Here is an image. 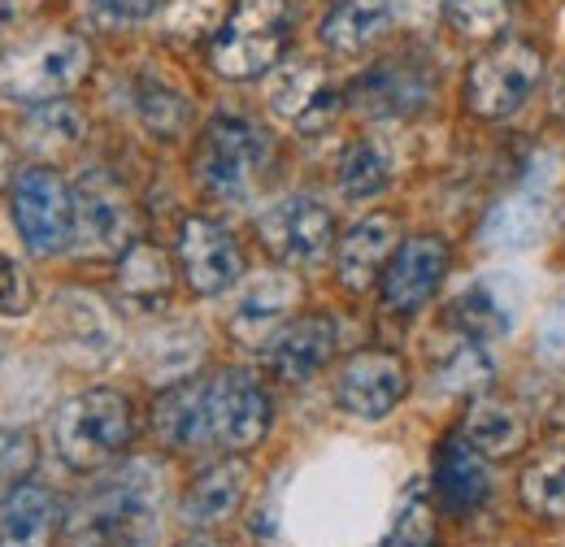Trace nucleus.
Instances as JSON below:
<instances>
[{
  "label": "nucleus",
  "mask_w": 565,
  "mask_h": 547,
  "mask_svg": "<svg viewBox=\"0 0 565 547\" xmlns=\"http://www.w3.org/2000/svg\"><path fill=\"white\" fill-rule=\"evenodd\" d=\"M118 291H122L127 304H136L143 313L166 304V296H170V261H166V253L152 248V244H136L118 266Z\"/></svg>",
  "instance_id": "bb28decb"
},
{
  "label": "nucleus",
  "mask_w": 565,
  "mask_h": 547,
  "mask_svg": "<svg viewBox=\"0 0 565 547\" xmlns=\"http://www.w3.org/2000/svg\"><path fill=\"white\" fill-rule=\"evenodd\" d=\"M205 396V421H210V443L226 452H248L266 439L270 430V396L266 387L244 374V369H217L213 378H201Z\"/></svg>",
  "instance_id": "6e6552de"
},
{
  "label": "nucleus",
  "mask_w": 565,
  "mask_h": 547,
  "mask_svg": "<svg viewBox=\"0 0 565 547\" xmlns=\"http://www.w3.org/2000/svg\"><path fill=\"white\" fill-rule=\"evenodd\" d=\"M349 105L365 118H379V122L414 118L430 105V74L405 57L379 62L349 87Z\"/></svg>",
  "instance_id": "f8f14e48"
},
{
  "label": "nucleus",
  "mask_w": 565,
  "mask_h": 547,
  "mask_svg": "<svg viewBox=\"0 0 565 547\" xmlns=\"http://www.w3.org/2000/svg\"><path fill=\"white\" fill-rule=\"evenodd\" d=\"M257 235L279 266L305 270V266L327 261L335 244V222L313 196H282L257 217Z\"/></svg>",
  "instance_id": "9d476101"
},
{
  "label": "nucleus",
  "mask_w": 565,
  "mask_h": 547,
  "mask_svg": "<svg viewBox=\"0 0 565 547\" xmlns=\"http://www.w3.org/2000/svg\"><path fill=\"white\" fill-rule=\"evenodd\" d=\"M540 356L553 365H565V296L548 309V318L540 326Z\"/></svg>",
  "instance_id": "a19ab883"
},
{
  "label": "nucleus",
  "mask_w": 565,
  "mask_h": 547,
  "mask_svg": "<svg viewBox=\"0 0 565 547\" xmlns=\"http://www.w3.org/2000/svg\"><path fill=\"white\" fill-rule=\"evenodd\" d=\"M540 83H544V49L522 35H509L470 62L466 105L479 118H509L535 96Z\"/></svg>",
  "instance_id": "39448f33"
},
{
  "label": "nucleus",
  "mask_w": 565,
  "mask_h": 547,
  "mask_svg": "<svg viewBox=\"0 0 565 547\" xmlns=\"http://www.w3.org/2000/svg\"><path fill=\"white\" fill-rule=\"evenodd\" d=\"M522 504L535 517H544V522H565V448L526 465V474H522Z\"/></svg>",
  "instance_id": "2f4dec72"
},
{
  "label": "nucleus",
  "mask_w": 565,
  "mask_h": 547,
  "mask_svg": "<svg viewBox=\"0 0 565 547\" xmlns=\"http://www.w3.org/2000/svg\"><path fill=\"white\" fill-rule=\"evenodd\" d=\"M396 235H401V226H396L392 213H370V217H361L353 230L340 239V248H335L340 282H344L349 291L374 287V282L383 278V270L392 266V257H396Z\"/></svg>",
  "instance_id": "f3484780"
},
{
  "label": "nucleus",
  "mask_w": 565,
  "mask_h": 547,
  "mask_svg": "<svg viewBox=\"0 0 565 547\" xmlns=\"http://www.w3.org/2000/svg\"><path fill=\"white\" fill-rule=\"evenodd\" d=\"M57 535L53 491L22 482L0 500V547H49Z\"/></svg>",
  "instance_id": "5701e85b"
},
{
  "label": "nucleus",
  "mask_w": 565,
  "mask_h": 547,
  "mask_svg": "<svg viewBox=\"0 0 565 547\" xmlns=\"http://www.w3.org/2000/svg\"><path fill=\"white\" fill-rule=\"evenodd\" d=\"M448 318L452 326L466 331V340H495L513 326V313L504 304V296L495 291V282H470L452 304H448Z\"/></svg>",
  "instance_id": "cd10ccee"
},
{
  "label": "nucleus",
  "mask_w": 565,
  "mask_h": 547,
  "mask_svg": "<svg viewBox=\"0 0 565 547\" xmlns=\"http://www.w3.org/2000/svg\"><path fill=\"white\" fill-rule=\"evenodd\" d=\"M92 69V49L83 35H40L0 53V96L13 105H49L74 92Z\"/></svg>",
  "instance_id": "20e7f679"
},
{
  "label": "nucleus",
  "mask_w": 565,
  "mask_h": 547,
  "mask_svg": "<svg viewBox=\"0 0 565 547\" xmlns=\"http://www.w3.org/2000/svg\"><path fill=\"white\" fill-rule=\"evenodd\" d=\"M31 309V282L13 257H0V318H22Z\"/></svg>",
  "instance_id": "ea45409f"
},
{
  "label": "nucleus",
  "mask_w": 565,
  "mask_h": 547,
  "mask_svg": "<svg viewBox=\"0 0 565 547\" xmlns=\"http://www.w3.org/2000/svg\"><path fill=\"white\" fill-rule=\"evenodd\" d=\"M136 235H140V213H136V201L127 196V187L105 170H87L74 187V244H78V253L92 261L127 257L140 244Z\"/></svg>",
  "instance_id": "0eeeda50"
},
{
  "label": "nucleus",
  "mask_w": 565,
  "mask_h": 547,
  "mask_svg": "<svg viewBox=\"0 0 565 547\" xmlns=\"http://www.w3.org/2000/svg\"><path fill=\"white\" fill-rule=\"evenodd\" d=\"M157 435L174 452H205V448H213L201 383H179V387H170L161 396V405H157Z\"/></svg>",
  "instance_id": "b1692460"
},
{
  "label": "nucleus",
  "mask_w": 565,
  "mask_h": 547,
  "mask_svg": "<svg viewBox=\"0 0 565 547\" xmlns=\"http://www.w3.org/2000/svg\"><path fill=\"white\" fill-rule=\"evenodd\" d=\"M335 340H340L335 318H327V313L291 318L266 343V369L279 383H287V387H300V383H309V378L322 374V365L335 352Z\"/></svg>",
  "instance_id": "4468645a"
},
{
  "label": "nucleus",
  "mask_w": 565,
  "mask_h": 547,
  "mask_svg": "<svg viewBox=\"0 0 565 547\" xmlns=\"http://www.w3.org/2000/svg\"><path fill=\"white\" fill-rule=\"evenodd\" d=\"M466 439L483 452V457H509L522 448L526 430H522V417L500 405V400H479L470 417H466Z\"/></svg>",
  "instance_id": "c756f323"
},
{
  "label": "nucleus",
  "mask_w": 565,
  "mask_h": 547,
  "mask_svg": "<svg viewBox=\"0 0 565 547\" xmlns=\"http://www.w3.org/2000/svg\"><path fill=\"white\" fill-rule=\"evenodd\" d=\"M291 0H235L210 44V62L222 78H257L275 69L291 40Z\"/></svg>",
  "instance_id": "7ed1b4c3"
},
{
  "label": "nucleus",
  "mask_w": 565,
  "mask_h": 547,
  "mask_svg": "<svg viewBox=\"0 0 565 547\" xmlns=\"http://www.w3.org/2000/svg\"><path fill=\"white\" fill-rule=\"evenodd\" d=\"M379 547H435V522H430V508L423 500H409L405 513L396 517L392 535Z\"/></svg>",
  "instance_id": "4c0bfd02"
},
{
  "label": "nucleus",
  "mask_w": 565,
  "mask_h": 547,
  "mask_svg": "<svg viewBox=\"0 0 565 547\" xmlns=\"http://www.w3.org/2000/svg\"><path fill=\"white\" fill-rule=\"evenodd\" d=\"M166 0H87V13L100 26H136L143 18H152Z\"/></svg>",
  "instance_id": "58836bf2"
},
{
  "label": "nucleus",
  "mask_w": 565,
  "mask_h": 547,
  "mask_svg": "<svg viewBox=\"0 0 565 547\" xmlns=\"http://www.w3.org/2000/svg\"><path fill=\"white\" fill-rule=\"evenodd\" d=\"M53 326L66 343V352H74L83 365H100L114 343H118V331H114V318L105 313V304L87 291H62L57 304H53Z\"/></svg>",
  "instance_id": "6ab92c4d"
},
{
  "label": "nucleus",
  "mask_w": 565,
  "mask_h": 547,
  "mask_svg": "<svg viewBox=\"0 0 565 547\" xmlns=\"http://www.w3.org/2000/svg\"><path fill=\"white\" fill-rule=\"evenodd\" d=\"M553 114H557V118L565 122V74L557 78V83H553Z\"/></svg>",
  "instance_id": "79ce46f5"
},
{
  "label": "nucleus",
  "mask_w": 565,
  "mask_h": 547,
  "mask_svg": "<svg viewBox=\"0 0 565 547\" xmlns=\"http://www.w3.org/2000/svg\"><path fill=\"white\" fill-rule=\"evenodd\" d=\"M492 383V361L479 347V340H466L439 369H435V392L444 396H461V392H479Z\"/></svg>",
  "instance_id": "72a5a7b5"
},
{
  "label": "nucleus",
  "mask_w": 565,
  "mask_h": 547,
  "mask_svg": "<svg viewBox=\"0 0 565 547\" xmlns=\"http://www.w3.org/2000/svg\"><path fill=\"white\" fill-rule=\"evenodd\" d=\"M179 266L196 296H217L239 282L244 253L226 226H217L210 217H188L179 226Z\"/></svg>",
  "instance_id": "ddd939ff"
},
{
  "label": "nucleus",
  "mask_w": 565,
  "mask_h": 547,
  "mask_svg": "<svg viewBox=\"0 0 565 547\" xmlns=\"http://www.w3.org/2000/svg\"><path fill=\"white\" fill-rule=\"evenodd\" d=\"M548 226V201L540 192H518L504 205L492 208V217L483 222V244L488 248H526L535 244V235Z\"/></svg>",
  "instance_id": "a878e982"
},
{
  "label": "nucleus",
  "mask_w": 565,
  "mask_h": 547,
  "mask_svg": "<svg viewBox=\"0 0 565 547\" xmlns=\"http://www.w3.org/2000/svg\"><path fill=\"white\" fill-rule=\"evenodd\" d=\"M157 22H161L166 35H174V40L217 35V26L226 22V0H166V4L157 9Z\"/></svg>",
  "instance_id": "473e14b6"
},
{
  "label": "nucleus",
  "mask_w": 565,
  "mask_h": 547,
  "mask_svg": "<svg viewBox=\"0 0 565 547\" xmlns=\"http://www.w3.org/2000/svg\"><path fill=\"white\" fill-rule=\"evenodd\" d=\"M140 118L143 127L152 131V136L161 139H179L188 131V122H192V100L183 96V92H174L166 78H152V74H143L140 78Z\"/></svg>",
  "instance_id": "7c9ffc66"
},
{
  "label": "nucleus",
  "mask_w": 565,
  "mask_h": 547,
  "mask_svg": "<svg viewBox=\"0 0 565 547\" xmlns=\"http://www.w3.org/2000/svg\"><path fill=\"white\" fill-rule=\"evenodd\" d=\"M405 392H409L405 361L396 352H379V347L349 356V365L340 369V383H335L340 409L361 421H383L405 400Z\"/></svg>",
  "instance_id": "9b49d317"
},
{
  "label": "nucleus",
  "mask_w": 565,
  "mask_h": 547,
  "mask_svg": "<svg viewBox=\"0 0 565 547\" xmlns=\"http://www.w3.org/2000/svg\"><path fill=\"white\" fill-rule=\"evenodd\" d=\"M340 87L318 62H296V66H282L270 78V109L287 118L291 127L300 131H322L335 114H340Z\"/></svg>",
  "instance_id": "dca6fc26"
},
{
  "label": "nucleus",
  "mask_w": 565,
  "mask_h": 547,
  "mask_svg": "<svg viewBox=\"0 0 565 547\" xmlns=\"http://www.w3.org/2000/svg\"><path fill=\"white\" fill-rule=\"evenodd\" d=\"M244 495H248V465L244 461H217L213 470H205L188 486V495L179 504V517L192 530H213V526H222L239 513Z\"/></svg>",
  "instance_id": "aec40b11"
},
{
  "label": "nucleus",
  "mask_w": 565,
  "mask_h": 547,
  "mask_svg": "<svg viewBox=\"0 0 565 547\" xmlns=\"http://www.w3.org/2000/svg\"><path fill=\"white\" fill-rule=\"evenodd\" d=\"M444 13L466 40H495L509 26V0H444Z\"/></svg>",
  "instance_id": "f704fd0d"
},
{
  "label": "nucleus",
  "mask_w": 565,
  "mask_h": 547,
  "mask_svg": "<svg viewBox=\"0 0 565 547\" xmlns=\"http://www.w3.org/2000/svg\"><path fill=\"white\" fill-rule=\"evenodd\" d=\"M131 435H136L131 400L109 387L71 396L53 417V448L78 474H92V470H105L109 461H118L127 452Z\"/></svg>",
  "instance_id": "f03ea898"
},
{
  "label": "nucleus",
  "mask_w": 565,
  "mask_h": 547,
  "mask_svg": "<svg viewBox=\"0 0 565 547\" xmlns=\"http://www.w3.org/2000/svg\"><path fill=\"white\" fill-rule=\"evenodd\" d=\"M205 356V340L192 326H166L161 335H152L143 347V374L152 378V387H179Z\"/></svg>",
  "instance_id": "393cba45"
},
{
  "label": "nucleus",
  "mask_w": 565,
  "mask_h": 547,
  "mask_svg": "<svg viewBox=\"0 0 565 547\" xmlns=\"http://www.w3.org/2000/svg\"><path fill=\"white\" fill-rule=\"evenodd\" d=\"M435 495L452 513H470L492 495L488 457L466 435H452V439L439 443V452H435Z\"/></svg>",
  "instance_id": "a211bd4d"
},
{
  "label": "nucleus",
  "mask_w": 565,
  "mask_h": 547,
  "mask_svg": "<svg viewBox=\"0 0 565 547\" xmlns=\"http://www.w3.org/2000/svg\"><path fill=\"white\" fill-rule=\"evenodd\" d=\"M392 183V161L379 139H353L340 157V192L349 201H374Z\"/></svg>",
  "instance_id": "c85d7f7f"
},
{
  "label": "nucleus",
  "mask_w": 565,
  "mask_h": 547,
  "mask_svg": "<svg viewBox=\"0 0 565 547\" xmlns=\"http://www.w3.org/2000/svg\"><path fill=\"white\" fill-rule=\"evenodd\" d=\"M161 526V470L152 461H127L96 479L66 517L71 547H152Z\"/></svg>",
  "instance_id": "f257e3e1"
},
{
  "label": "nucleus",
  "mask_w": 565,
  "mask_h": 547,
  "mask_svg": "<svg viewBox=\"0 0 565 547\" xmlns=\"http://www.w3.org/2000/svg\"><path fill=\"white\" fill-rule=\"evenodd\" d=\"M13 226L31 257H57L74 244V192L57 170H22L13 179Z\"/></svg>",
  "instance_id": "1a4fd4ad"
},
{
  "label": "nucleus",
  "mask_w": 565,
  "mask_h": 547,
  "mask_svg": "<svg viewBox=\"0 0 565 547\" xmlns=\"http://www.w3.org/2000/svg\"><path fill=\"white\" fill-rule=\"evenodd\" d=\"M9 4H26V0H9Z\"/></svg>",
  "instance_id": "a18cd8bd"
},
{
  "label": "nucleus",
  "mask_w": 565,
  "mask_h": 547,
  "mask_svg": "<svg viewBox=\"0 0 565 547\" xmlns=\"http://www.w3.org/2000/svg\"><path fill=\"white\" fill-rule=\"evenodd\" d=\"M444 274H448V244L439 235H418V239L401 244V253L383 270V304L401 318L418 313L435 296Z\"/></svg>",
  "instance_id": "2eb2a0df"
},
{
  "label": "nucleus",
  "mask_w": 565,
  "mask_h": 547,
  "mask_svg": "<svg viewBox=\"0 0 565 547\" xmlns=\"http://www.w3.org/2000/svg\"><path fill=\"white\" fill-rule=\"evenodd\" d=\"M4 183H9V143L0 139V192H4Z\"/></svg>",
  "instance_id": "37998d69"
},
{
  "label": "nucleus",
  "mask_w": 565,
  "mask_h": 547,
  "mask_svg": "<svg viewBox=\"0 0 565 547\" xmlns=\"http://www.w3.org/2000/svg\"><path fill=\"white\" fill-rule=\"evenodd\" d=\"M183 547H222V544H213V539H188Z\"/></svg>",
  "instance_id": "c03bdc74"
},
{
  "label": "nucleus",
  "mask_w": 565,
  "mask_h": 547,
  "mask_svg": "<svg viewBox=\"0 0 565 547\" xmlns=\"http://www.w3.org/2000/svg\"><path fill=\"white\" fill-rule=\"evenodd\" d=\"M26 136H31V148H71L83 136V118L74 114L71 105L49 100V105H35L31 109Z\"/></svg>",
  "instance_id": "c9c22d12"
},
{
  "label": "nucleus",
  "mask_w": 565,
  "mask_h": 547,
  "mask_svg": "<svg viewBox=\"0 0 565 547\" xmlns=\"http://www.w3.org/2000/svg\"><path fill=\"white\" fill-rule=\"evenodd\" d=\"M296 296H300V287H296L287 274H262V278L244 291V300L235 304L231 335L253 343V347H257V343H270V331H279L282 322H287Z\"/></svg>",
  "instance_id": "4be33fe9"
},
{
  "label": "nucleus",
  "mask_w": 565,
  "mask_h": 547,
  "mask_svg": "<svg viewBox=\"0 0 565 547\" xmlns=\"http://www.w3.org/2000/svg\"><path fill=\"white\" fill-rule=\"evenodd\" d=\"M387 26H392L387 0H335L318 26V40L340 57H356L374 49L387 35Z\"/></svg>",
  "instance_id": "412c9836"
},
{
  "label": "nucleus",
  "mask_w": 565,
  "mask_h": 547,
  "mask_svg": "<svg viewBox=\"0 0 565 547\" xmlns=\"http://www.w3.org/2000/svg\"><path fill=\"white\" fill-rule=\"evenodd\" d=\"M35 461H40V452L26 430H0V500L26 482Z\"/></svg>",
  "instance_id": "e433bc0d"
},
{
  "label": "nucleus",
  "mask_w": 565,
  "mask_h": 547,
  "mask_svg": "<svg viewBox=\"0 0 565 547\" xmlns=\"http://www.w3.org/2000/svg\"><path fill=\"white\" fill-rule=\"evenodd\" d=\"M270 165V139L244 118H213L196 148V179L213 201H248Z\"/></svg>",
  "instance_id": "423d86ee"
}]
</instances>
